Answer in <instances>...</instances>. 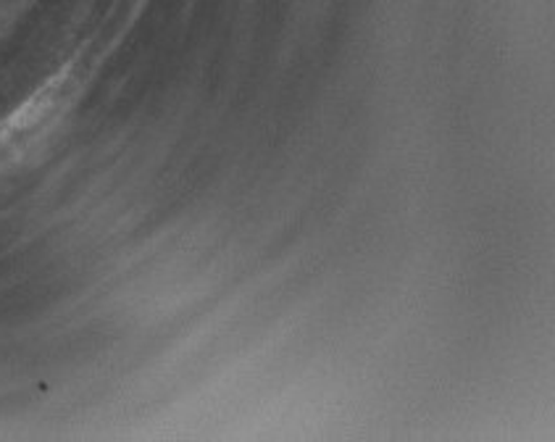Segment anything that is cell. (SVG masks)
Wrapping results in <instances>:
<instances>
[{
    "instance_id": "cell-1",
    "label": "cell",
    "mask_w": 555,
    "mask_h": 442,
    "mask_svg": "<svg viewBox=\"0 0 555 442\" xmlns=\"http://www.w3.org/2000/svg\"><path fill=\"white\" fill-rule=\"evenodd\" d=\"M74 74L61 72L5 119H0V177L11 174L59 129L77 98Z\"/></svg>"
}]
</instances>
